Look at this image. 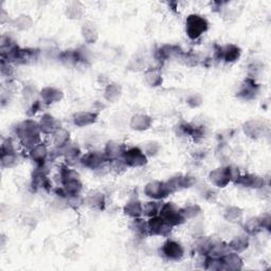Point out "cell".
Masks as SVG:
<instances>
[{
  "label": "cell",
  "mask_w": 271,
  "mask_h": 271,
  "mask_svg": "<svg viewBox=\"0 0 271 271\" xmlns=\"http://www.w3.org/2000/svg\"><path fill=\"white\" fill-rule=\"evenodd\" d=\"M15 134L18 140H20V143L28 151L43 142V134L40 130L39 122H36L32 119H27L21 123H18L15 128Z\"/></svg>",
  "instance_id": "6da1fadb"
},
{
  "label": "cell",
  "mask_w": 271,
  "mask_h": 271,
  "mask_svg": "<svg viewBox=\"0 0 271 271\" xmlns=\"http://www.w3.org/2000/svg\"><path fill=\"white\" fill-rule=\"evenodd\" d=\"M241 175L239 169L233 166L220 167L212 170L209 175V182L216 188H226L230 183H234L236 179Z\"/></svg>",
  "instance_id": "7a4b0ae2"
},
{
  "label": "cell",
  "mask_w": 271,
  "mask_h": 271,
  "mask_svg": "<svg viewBox=\"0 0 271 271\" xmlns=\"http://www.w3.org/2000/svg\"><path fill=\"white\" fill-rule=\"evenodd\" d=\"M207 18L200 14H190L186 20V33L190 40H198L209 30Z\"/></svg>",
  "instance_id": "3957f363"
},
{
  "label": "cell",
  "mask_w": 271,
  "mask_h": 271,
  "mask_svg": "<svg viewBox=\"0 0 271 271\" xmlns=\"http://www.w3.org/2000/svg\"><path fill=\"white\" fill-rule=\"evenodd\" d=\"M159 215L164 219L168 224H170L173 228L184 225L187 220L183 214L182 208H178L173 203L162 204Z\"/></svg>",
  "instance_id": "277c9868"
},
{
  "label": "cell",
  "mask_w": 271,
  "mask_h": 271,
  "mask_svg": "<svg viewBox=\"0 0 271 271\" xmlns=\"http://www.w3.org/2000/svg\"><path fill=\"white\" fill-rule=\"evenodd\" d=\"M143 192L150 200L160 202L166 200L172 194L167 182H159V180H153V182L147 184Z\"/></svg>",
  "instance_id": "5b68a950"
},
{
  "label": "cell",
  "mask_w": 271,
  "mask_h": 271,
  "mask_svg": "<svg viewBox=\"0 0 271 271\" xmlns=\"http://www.w3.org/2000/svg\"><path fill=\"white\" fill-rule=\"evenodd\" d=\"M123 161L128 168H142L146 165H148L149 157L144 154L143 150L140 148H128L125 150L123 157Z\"/></svg>",
  "instance_id": "8992f818"
},
{
  "label": "cell",
  "mask_w": 271,
  "mask_h": 271,
  "mask_svg": "<svg viewBox=\"0 0 271 271\" xmlns=\"http://www.w3.org/2000/svg\"><path fill=\"white\" fill-rule=\"evenodd\" d=\"M148 229L150 236L169 238L174 228L162 219L160 215H157L148 220Z\"/></svg>",
  "instance_id": "52a82bcc"
},
{
  "label": "cell",
  "mask_w": 271,
  "mask_h": 271,
  "mask_svg": "<svg viewBox=\"0 0 271 271\" xmlns=\"http://www.w3.org/2000/svg\"><path fill=\"white\" fill-rule=\"evenodd\" d=\"M161 255L168 261L178 262L185 257V248L179 242L168 239L161 247Z\"/></svg>",
  "instance_id": "ba28073f"
},
{
  "label": "cell",
  "mask_w": 271,
  "mask_h": 271,
  "mask_svg": "<svg viewBox=\"0 0 271 271\" xmlns=\"http://www.w3.org/2000/svg\"><path fill=\"white\" fill-rule=\"evenodd\" d=\"M242 56V49L234 44H227L224 46H219L215 51V58L227 64L236 63L240 60Z\"/></svg>",
  "instance_id": "9c48e42d"
},
{
  "label": "cell",
  "mask_w": 271,
  "mask_h": 271,
  "mask_svg": "<svg viewBox=\"0 0 271 271\" xmlns=\"http://www.w3.org/2000/svg\"><path fill=\"white\" fill-rule=\"evenodd\" d=\"M259 93H260V85L256 82L255 78L249 77L246 80H244L243 83L241 84L237 93V96L241 100L250 101L256 99Z\"/></svg>",
  "instance_id": "30bf717a"
},
{
  "label": "cell",
  "mask_w": 271,
  "mask_h": 271,
  "mask_svg": "<svg viewBox=\"0 0 271 271\" xmlns=\"http://www.w3.org/2000/svg\"><path fill=\"white\" fill-rule=\"evenodd\" d=\"M107 162L105 155L103 152H88L84 155H82L80 159V164L88 169V170H99L103 167V165Z\"/></svg>",
  "instance_id": "8fae6325"
},
{
  "label": "cell",
  "mask_w": 271,
  "mask_h": 271,
  "mask_svg": "<svg viewBox=\"0 0 271 271\" xmlns=\"http://www.w3.org/2000/svg\"><path fill=\"white\" fill-rule=\"evenodd\" d=\"M237 186H240L245 189H254V190H261L265 186V179L262 176L256 175V174H244L240 175L236 182H234Z\"/></svg>",
  "instance_id": "7c38bea8"
},
{
  "label": "cell",
  "mask_w": 271,
  "mask_h": 271,
  "mask_svg": "<svg viewBox=\"0 0 271 271\" xmlns=\"http://www.w3.org/2000/svg\"><path fill=\"white\" fill-rule=\"evenodd\" d=\"M195 183H196V179L189 175H177L167 180V184L172 194L179 192V191H183L185 189H189L193 187Z\"/></svg>",
  "instance_id": "4fadbf2b"
},
{
  "label": "cell",
  "mask_w": 271,
  "mask_h": 271,
  "mask_svg": "<svg viewBox=\"0 0 271 271\" xmlns=\"http://www.w3.org/2000/svg\"><path fill=\"white\" fill-rule=\"evenodd\" d=\"M244 133L251 139H260L267 133V126L261 120H249L243 126Z\"/></svg>",
  "instance_id": "5bb4252c"
},
{
  "label": "cell",
  "mask_w": 271,
  "mask_h": 271,
  "mask_svg": "<svg viewBox=\"0 0 271 271\" xmlns=\"http://www.w3.org/2000/svg\"><path fill=\"white\" fill-rule=\"evenodd\" d=\"M49 149L46 143L41 142L38 146H35L29 151V156L38 168H44L45 165L49 161Z\"/></svg>",
  "instance_id": "9a60e30c"
},
{
  "label": "cell",
  "mask_w": 271,
  "mask_h": 271,
  "mask_svg": "<svg viewBox=\"0 0 271 271\" xmlns=\"http://www.w3.org/2000/svg\"><path fill=\"white\" fill-rule=\"evenodd\" d=\"M39 126L42 134L48 136H52L60 128H62L61 122L50 114H44L42 116L39 121Z\"/></svg>",
  "instance_id": "2e32d148"
},
{
  "label": "cell",
  "mask_w": 271,
  "mask_h": 271,
  "mask_svg": "<svg viewBox=\"0 0 271 271\" xmlns=\"http://www.w3.org/2000/svg\"><path fill=\"white\" fill-rule=\"evenodd\" d=\"M40 97L43 104L51 105L61 102L64 99V93L57 87L46 86L40 92Z\"/></svg>",
  "instance_id": "e0dca14e"
},
{
  "label": "cell",
  "mask_w": 271,
  "mask_h": 271,
  "mask_svg": "<svg viewBox=\"0 0 271 271\" xmlns=\"http://www.w3.org/2000/svg\"><path fill=\"white\" fill-rule=\"evenodd\" d=\"M126 149L128 148L123 143H120L118 141H108L103 150V153L108 162L111 160L122 158Z\"/></svg>",
  "instance_id": "ac0fdd59"
},
{
  "label": "cell",
  "mask_w": 271,
  "mask_h": 271,
  "mask_svg": "<svg viewBox=\"0 0 271 271\" xmlns=\"http://www.w3.org/2000/svg\"><path fill=\"white\" fill-rule=\"evenodd\" d=\"M153 125V119L149 115L136 114L131 118L130 126L136 132H146L150 130Z\"/></svg>",
  "instance_id": "d6986e66"
},
{
  "label": "cell",
  "mask_w": 271,
  "mask_h": 271,
  "mask_svg": "<svg viewBox=\"0 0 271 271\" xmlns=\"http://www.w3.org/2000/svg\"><path fill=\"white\" fill-rule=\"evenodd\" d=\"M99 115L95 112H89V111H82L77 112L72 120H74L75 125L79 126V128H86V126L93 125L98 121Z\"/></svg>",
  "instance_id": "ffe728a7"
},
{
  "label": "cell",
  "mask_w": 271,
  "mask_h": 271,
  "mask_svg": "<svg viewBox=\"0 0 271 271\" xmlns=\"http://www.w3.org/2000/svg\"><path fill=\"white\" fill-rule=\"evenodd\" d=\"M222 259L224 270H241L244 266V261L240 254L230 251Z\"/></svg>",
  "instance_id": "44dd1931"
},
{
  "label": "cell",
  "mask_w": 271,
  "mask_h": 271,
  "mask_svg": "<svg viewBox=\"0 0 271 271\" xmlns=\"http://www.w3.org/2000/svg\"><path fill=\"white\" fill-rule=\"evenodd\" d=\"M62 152V157L65 159V161L69 165H71L72 162H80V159L82 157V152L80 147L76 143L69 142L67 146L63 149H61Z\"/></svg>",
  "instance_id": "7402d4cb"
},
{
  "label": "cell",
  "mask_w": 271,
  "mask_h": 271,
  "mask_svg": "<svg viewBox=\"0 0 271 271\" xmlns=\"http://www.w3.org/2000/svg\"><path fill=\"white\" fill-rule=\"evenodd\" d=\"M123 212L132 220L143 218V204L139 200H132L124 205Z\"/></svg>",
  "instance_id": "603a6c76"
},
{
  "label": "cell",
  "mask_w": 271,
  "mask_h": 271,
  "mask_svg": "<svg viewBox=\"0 0 271 271\" xmlns=\"http://www.w3.org/2000/svg\"><path fill=\"white\" fill-rule=\"evenodd\" d=\"M85 204L94 210H103L106 205L105 195L101 192H93L85 198Z\"/></svg>",
  "instance_id": "cb8c5ba5"
},
{
  "label": "cell",
  "mask_w": 271,
  "mask_h": 271,
  "mask_svg": "<svg viewBox=\"0 0 271 271\" xmlns=\"http://www.w3.org/2000/svg\"><path fill=\"white\" fill-rule=\"evenodd\" d=\"M82 36L87 44H96L99 39V32L96 25L87 22L82 26Z\"/></svg>",
  "instance_id": "d4e9b609"
},
{
  "label": "cell",
  "mask_w": 271,
  "mask_h": 271,
  "mask_svg": "<svg viewBox=\"0 0 271 271\" xmlns=\"http://www.w3.org/2000/svg\"><path fill=\"white\" fill-rule=\"evenodd\" d=\"M224 219L230 224H241L244 219L243 210L236 206H230L224 211Z\"/></svg>",
  "instance_id": "484cf974"
},
{
  "label": "cell",
  "mask_w": 271,
  "mask_h": 271,
  "mask_svg": "<svg viewBox=\"0 0 271 271\" xmlns=\"http://www.w3.org/2000/svg\"><path fill=\"white\" fill-rule=\"evenodd\" d=\"M70 141V133L64 128H60L56 133L52 135V143L54 148L63 149Z\"/></svg>",
  "instance_id": "4316f807"
},
{
  "label": "cell",
  "mask_w": 271,
  "mask_h": 271,
  "mask_svg": "<svg viewBox=\"0 0 271 271\" xmlns=\"http://www.w3.org/2000/svg\"><path fill=\"white\" fill-rule=\"evenodd\" d=\"M229 244V247L231 251L237 252V254L242 255L243 252H245L250 245L249 238L246 236H238L236 238H233Z\"/></svg>",
  "instance_id": "83f0119b"
},
{
  "label": "cell",
  "mask_w": 271,
  "mask_h": 271,
  "mask_svg": "<svg viewBox=\"0 0 271 271\" xmlns=\"http://www.w3.org/2000/svg\"><path fill=\"white\" fill-rule=\"evenodd\" d=\"M144 80L151 87H159L164 83V78H162L160 70L157 68H151L147 70L146 74H144Z\"/></svg>",
  "instance_id": "f1b7e54d"
},
{
  "label": "cell",
  "mask_w": 271,
  "mask_h": 271,
  "mask_svg": "<svg viewBox=\"0 0 271 271\" xmlns=\"http://www.w3.org/2000/svg\"><path fill=\"white\" fill-rule=\"evenodd\" d=\"M230 251H231V249H230L228 243L213 242L207 256L212 257V258H223L225 255H227L228 252H230Z\"/></svg>",
  "instance_id": "f546056e"
},
{
  "label": "cell",
  "mask_w": 271,
  "mask_h": 271,
  "mask_svg": "<svg viewBox=\"0 0 271 271\" xmlns=\"http://www.w3.org/2000/svg\"><path fill=\"white\" fill-rule=\"evenodd\" d=\"M243 226H244L245 232L248 234V236H257V234H259L260 232L264 230L260 216H257V218H251L245 221Z\"/></svg>",
  "instance_id": "4dcf8cb0"
},
{
  "label": "cell",
  "mask_w": 271,
  "mask_h": 271,
  "mask_svg": "<svg viewBox=\"0 0 271 271\" xmlns=\"http://www.w3.org/2000/svg\"><path fill=\"white\" fill-rule=\"evenodd\" d=\"M122 95V88L117 83H111L108 84L104 90V97L108 102L115 103L120 99Z\"/></svg>",
  "instance_id": "1f68e13d"
},
{
  "label": "cell",
  "mask_w": 271,
  "mask_h": 271,
  "mask_svg": "<svg viewBox=\"0 0 271 271\" xmlns=\"http://www.w3.org/2000/svg\"><path fill=\"white\" fill-rule=\"evenodd\" d=\"M131 229L138 237H148L149 229H148V221H144L143 218L133 219L131 223Z\"/></svg>",
  "instance_id": "d6a6232c"
},
{
  "label": "cell",
  "mask_w": 271,
  "mask_h": 271,
  "mask_svg": "<svg viewBox=\"0 0 271 271\" xmlns=\"http://www.w3.org/2000/svg\"><path fill=\"white\" fill-rule=\"evenodd\" d=\"M162 203L160 201H153L147 202L143 204V216L150 219L153 218V216H157L160 213Z\"/></svg>",
  "instance_id": "836d02e7"
},
{
  "label": "cell",
  "mask_w": 271,
  "mask_h": 271,
  "mask_svg": "<svg viewBox=\"0 0 271 271\" xmlns=\"http://www.w3.org/2000/svg\"><path fill=\"white\" fill-rule=\"evenodd\" d=\"M85 9L81 3H71L66 8V15L70 20H81Z\"/></svg>",
  "instance_id": "e575fe53"
},
{
  "label": "cell",
  "mask_w": 271,
  "mask_h": 271,
  "mask_svg": "<svg viewBox=\"0 0 271 271\" xmlns=\"http://www.w3.org/2000/svg\"><path fill=\"white\" fill-rule=\"evenodd\" d=\"M32 25H33V20L31 18V16L26 15V14H22L20 16H17L13 21V26L20 31H25V30L30 29Z\"/></svg>",
  "instance_id": "d590c367"
},
{
  "label": "cell",
  "mask_w": 271,
  "mask_h": 271,
  "mask_svg": "<svg viewBox=\"0 0 271 271\" xmlns=\"http://www.w3.org/2000/svg\"><path fill=\"white\" fill-rule=\"evenodd\" d=\"M182 211H183V214L186 218V220H194L196 218H198L203 212L201 206L198 205H195V204H192V205H188L184 208H182Z\"/></svg>",
  "instance_id": "8d00e7d4"
},
{
  "label": "cell",
  "mask_w": 271,
  "mask_h": 271,
  "mask_svg": "<svg viewBox=\"0 0 271 271\" xmlns=\"http://www.w3.org/2000/svg\"><path fill=\"white\" fill-rule=\"evenodd\" d=\"M0 161H2V167L4 169H12L18 165L20 158H18L17 153L2 154V157H0Z\"/></svg>",
  "instance_id": "74e56055"
},
{
  "label": "cell",
  "mask_w": 271,
  "mask_h": 271,
  "mask_svg": "<svg viewBox=\"0 0 271 271\" xmlns=\"http://www.w3.org/2000/svg\"><path fill=\"white\" fill-rule=\"evenodd\" d=\"M108 167H110V170H111L114 174H117V175H121V174H123L126 170L129 169L128 166L125 165V162L123 161L122 158L108 161Z\"/></svg>",
  "instance_id": "f35d334b"
},
{
  "label": "cell",
  "mask_w": 271,
  "mask_h": 271,
  "mask_svg": "<svg viewBox=\"0 0 271 271\" xmlns=\"http://www.w3.org/2000/svg\"><path fill=\"white\" fill-rule=\"evenodd\" d=\"M160 144L158 142L155 141H151L146 143V146L143 147V152L146 154L148 157H155L159 154L160 152Z\"/></svg>",
  "instance_id": "ab89813d"
},
{
  "label": "cell",
  "mask_w": 271,
  "mask_h": 271,
  "mask_svg": "<svg viewBox=\"0 0 271 271\" xmlns=\"http://www.w3.org/2000/svg\"><path fill=\"white\" fill-rule=\"evenodd\" d=\"M17 153L15 143L11 138H7L2 143V154H14Z\"/></svg>",
  "instance_id": "60d3db41"
},
{
  "label": "cell",
  "mask_w": 271,
  "mask_h": 271,
  "mask_svg": "<svg viewBox=\"0 0 271 271\" xmlns=\"http://www.w3.org/2000/svg\"><path fill=\"white\" fill-rule=\"evenodd\" d=\"M261 219V223H262V226H263V229L264 230H269L270 229V224H271V218L270 215L268 213L266 214H263L260 216Z\"/></svg>",
  "instance_id": "b9f144b4"
},
{
  "label": "cell",
  "mask_w": 271,
  "mask_h": 271,
  "mask_svg": "<svg viewBox=\"0 0 271 271\" xmlns=\"http://www.w3.org/2000/svg\"><path fill=\"white\" fill-rule=\"evenodd\" d=\"M187 102L191 107H197L202 104V98L198 95H193L188 99Z\"/></svg>",
  "instance_id": "7bdbcfd3"
}]
</instances>
